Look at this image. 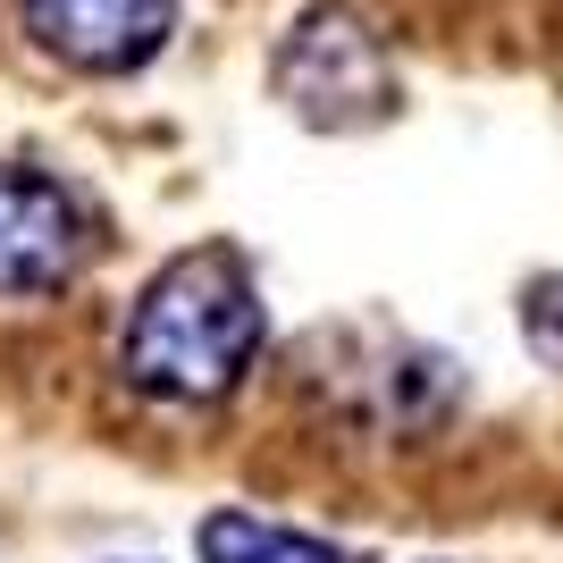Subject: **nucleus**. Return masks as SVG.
I'll use <instances>...</instances> for the list:
<instances>
[{
    "mask_svg": "<svg viewBox=\"0 0 563 563\" xmlns=\"http://www.w3.org/2000/svg\"><path fill=\"white\" fill-rule=\"evenodd\" d=\"M269 353V303L235 244H186L118 320V387L152 412H211Z\"/></svg>",
    "mask_w": 563,
    "mask_h": 563,
    "instance_id": "obj_1",
    "label": "nucleus"
},
{
    "mask_svg": "<svg viewBox=\"0 0 563 563\" xmlns=\"http://www.w3.org/2000/svg\"><path fill=\"white\" fill-rule=\"evenodd\" d=\"M269 85L320 135H353V126H378L396 110V59L353 0H311L286 25L278 51H269Z\"/></svg>",
    "mask_w": 563,
    "mask_h": 563,
    "instance_id": "obj_2",
    "label": "nucleus"
},
{
    "mask_svg": "<svg viewBox=\"0 0 563 563\" xmlns=\"http://www.w3.org/2000/svg\"><path fill=\"white\" fill-rule=\"evenodd\" d=\"M93 261V211L68 177L0 161V303H51Z\"/></svg>",
    "mask_w": 563,
    "mask_h": 563,
    "instance_id": "obj_3",
    "label": "nucleus"
},
{
    "mask_svg": "<svg viewBox=\"0 0 563 563\" xmlns=\"http://www.w3.org/2000/svg\"><path fill=\"white\" fill-rule=\"evenodd\" d=\"M186 0H18V34L68 76H135L168 51Z\"/></svg>",
    "mask_w": 563,
    "mask_h": 563,
    "instance_id": "obj_4",
    "label": "nucleus"
},
{
    "mask_svg": "<svg viewBox=\"0 0 563 563\" xmlns=\"http://www.w3.org/2000/svg\"><path fill=\"white\" fill-rule=\"evenodd\" d=\"M194 563H371V555H353L320 530H295V521H269L253 505H211L194 521Z\"/></svg>",
    "mask_w": 563,
    "mask_h": 563,
    "instance_id": "obj_5",
    "label": "nucleus"
},
{
    "mask_svg": "<svg viewBox=\"0 0 563 563\" xmlns=\"http://www.w3.org/2000/svg\"><path fill=\"white\" fill-rule=\"evenodd\" d=\"M521 329L547 362H563V278H539L530 286V303H521Z\"/></svg>",
    "mask_w": 563,
    "mask_h": 563,
    "instance_id": "obj_6",
    "label": "nucleus"
},
{
    "mask_svg": "<svg viewBox=\"0 0 563 563\" xmlns=\"http://www.w3.org/2000/svg\"><path fill=\"white\" fill-rule=\"evenodd\" d=\"M118 563H161V555H118Z\"/></svg>",
    "mask_w": 563,
    "mask_h": 563,
    "instance_id": "obj_7",
    "label": "nucleus"
}]
</instances>
